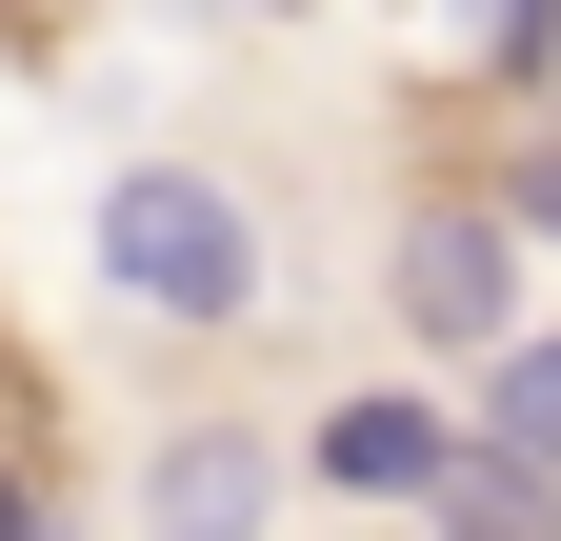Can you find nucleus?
I'll use <instances>...</instances> for the list:
<instances>
[{
	"label": "nucleus",
	"instance_id": "6e6552de",
	"mask_svg": "<svg viewBox=\"0 0 561 541\" xmlns=\"http://www.w3.org/2000/svg\"><path fill=\"white\" fill-rule=\"evenodd\" d=\"M0 541H101V521H81V482H60L21 422H0Z\"/></svg>",
	"mask_w": 561,
	"mask_h": 541
},
{
	"label": "nucleus",
	"instance_id": "20e7f679",
	"mask_svg": "<svg viewBox=\"0 0 561 541\" xmlns=\"http://www.w3.org/2000/svg\"><path fill=\"white\" fill-rule=\"evenodd\" d=\"M280 482H301V461H280L261 422H181L161 461H140V541H280Z\"/></svg>",
	"mask_w": 561,
	"mask_h": 541
},
{
	"label": "nucleus",
	"instance_id": "9b49d317",
	"mask_svg": "<svg viewBox=\"0 0 561 541\" xmlns=\"http://www.w3.org/2000/svg\"><path fill=\"white\" fill-rule=\"evenodd\" d=\"M241 21H321V0H241Z\"/></svg>",
	"mask_w": 561,
	"mask_h": 541
},
{
	"label": "nucleus",
	"instance_id": "0eeeda50",
	"mask_svg": "<svg viewBox=\"0 0 561 541\" xmlns=\"http://www.w3.org/2000/svg\"><path fill=\"white\" fill-rule=\"evenodd\" d=\"M461 60H481V101H541L561 81V0H461Z\"/></svg>",
	"mask_w": 561,
	"mask_h": 541
},
{
	"label": "nucleus",
	"instance_id": "423d86ee",
	"mask_svg": "<svg viewBox=\"0 0 561 541\" xmlns=\"http://www.w3.org/2000/svg\"><path fill=\"white\" fill-rule=\"evenodd\" d=\"M421 541H561V482H541V461H502V441H461V482L421 502Z\"/></svg>",
	"mask_w": 561,
	"mask_h": 541
},
{
	"label": "nucleus",
	"instance_id": "39448f33",
	"mask_svg": "<svg viewBox=\"0 0 561 541\" xmlns=\"http://www.w3.org/2000/svg\"><path fill=\"white\" fill-rule=\"evenodd\" d=\"M461 441H502V461H541V482H561V321H522V342L461 381Z\"/></svg>",
	"mask_w": 561,
	"mask_h": 541
},
{
	"label": "nucleus",
	"instance_id": "f03ea898",
	"mask_svg": "<svg viewBox=\"0 0 561 541\" xmlns=\"http://www.w3.org/2000/svg\"><path fill=\"white\" fill-rule=\"evenodd\" d=\"M522 281H541V261H522V221H502L481 181H401V221H381V321H401V381H421V361H461V381H481V361L541 321Z\"/></svg>",
	"mask_w": 561,
	"mask_h": 541
},
{
	"label": "nucleus",
	"instance_id": "9d476101",
	"mask_svg": "<svg viewBox=\"0 0 561 541\" xmlns=\"http://www.w3.org/2000/svg\"><path fill=\"white\" fill-rule=\"evenodd\" d=\"M0 41H21V60H60V21H41V0H0Z\"/></svg>",
	"mask_w": 561,
	"mask_h": 541
},
{
	"label": "nucleus",
	"instance_id": "f257e3e1",
	"mask_svg": "<svg viewBox=\"0 0 561 541\" xmlns=\"http://www.w3.org/2000/svg\"><path fill=\"white\" fill-rule=\"evenodd\" d=\"M81 261H101V301L121 321H161V342H241L261 321V200L221 181V161H121L101 200H81Z\"/></svg>",
	"mask_w": 561,
	"mask_h": 541
},
{
	"label": "nucleus",
	"instance_id": "1a4fd4ad",
	"mask_svg": "<svg viewBox=\"0 0 561 541\" xmlns=\"http://www.w3.org/2000/svg\"><path fill=\"white\" fill-rule=\"evenodd\" d=\"M481 200L522 221V261H561V120H522V141H502V181H481Z\"/></svg>",
	"mask_w": 561,
	"mask_h": 541
},
{
	"label": "nucleus",
	"instance_id": "7ed1b4c3",
	"mask_svg": "<svg viewBox=\"0 0 561 541\" xmlns=\"http://www.w3.org/2000/svg\"><path fill=\"white\" fill-rule=\"evenodd\" d=\"M280 461H301L321 502H442V482H461V401H442V381H341Z\"/></svg>",
	"mask_w": 561,
	"mask_h": 541
}]
</instances>
